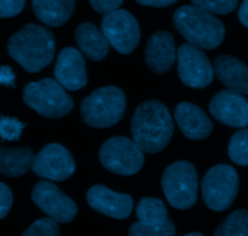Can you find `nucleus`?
Masks as SVG:
<instances>
[{
  "mask_svg": "<svg viewBox=\"0 0 248 236\" xmlns=\"http://www.w3.org/2000/svg\"><path fill=\"white\" fill-rule=\"evenodd\" d=\"M133 141L147 154L167 147L173 135V120L169 109L157 99L143 102L131 119Z\"/></svg>",
  "mask_w": 248,
  "mask_h": 236,
  "instance_id": "nucleus-1",
  "label": "nucleus"
},
{
  "mask_svg": "<svg viewBox=\"0 0 248 236\" xmlns=\"http://www.w3.org/2000/svg\"><path fill=\"white\" fill-rule=\"evenodd\" d=\"M55 36L48 28L26 24L10 36L7 52L26 72L38 73L47 67L55 56Z\"/></svg>",
  "mask_w": 248,
  "mask_h": 236,
  "instance_id": "nucleus-2",
  "label": "nucleus"
},
{
  "mask_svg": "<svg viewBox=\"0 0 248 236\" xmlns=\"http://www.w3.org/2000/svg\"><path fill=\"white\" fill-rule=\"evenodd\" d=\"M173 24L189 44L203 50L218 47L224 40L225 28L220 19L195 5L178 7L173 15Z\"/></svg>",
  "mask_w": 248,
  "mask_h": 236,
  "instance_id": "nucleus-3",
  "label": "nucleus"
},
{
  "mask_svg": "<svg viewBox=\"0 0 248 236\" xmlns=\"http://www.w3.org/2000/svg\"><path fill=\"white\" fill-rule=\"evenodd\" d=\"M126 97L123 90L106 86L82 99L80 106L82 120L91 127L104 128L118 124L125 114Z\"/></svg>",
  "mask_w": 248,
  "mask_h": 236,
  "instance_id": "nucleus-4",
  "label": "nucleus"
},
{
  "mask_svg": "<svg viewBox=\"0 0 248 236\" xmlns=\"http://www.w3.org/2000/svg\"><path fill=\"white\" fill-rule=\"evenodd\" d=\"M23 101L39 115L48 119L63 118L74 106L64 87L51 78L27 84L23 89Z\"/></svg>",
  "mask_w": 248,
  "mask_h": 236,
  "instance_id": "nucleus-5",
  "label": "nucleus"
},
{
  "mask_svg": "<svg viewBox=\"0 0 248 236\" xmlns=\"http://www.w3.org/2000/svg\"><path fill=\"white\" fill-rule=\"evenodd\" d=\"M162 190L170 205L178 210L193 207L198 199V172L189 161H177L162 174Z\"/></svg>",
  "mask_w": 248,
  "mask_h": 236,
  "instance_id": "nucleus-6",
  "label": "nucleus"
},
{
  "mask_svg": "<svg viewBox=\"0 0 248 236\" xmlns=\"http://www.w3.org/2000/svg\"><path fill=\"white\" fill-rule=\"evenodd\" d=\"M201 189L203 201L210 210L225 211L232 205L239 191L236 170L227 164L211 167L203 177Z\"/></svg>",
  "mask_w": 248,
  "mask_h": 236,
  "instance_id": "nucleus-7",
  "label": "nucleus"
},
{
  "mask_svg": "<svg viewBox=\"0 0 248 236\" xmlns=\"http://www.w3.org/2000/svg\"><path fill=\"white\" fill-rule=\"evenodd\" d=\"M99 161L113 173L132 176L144 165V152L133 140L119 136L109 138L102 144Z\"/></svg>",
  "mask_w": 248,
  "mask_h": 236,
  "instance_id": "nucleus-8",
  "label": "nucleus"
},
{
  "mask_svg": "<svg viewBox=\"0 0 248 236\" xmlns=\"http://www.w3.org/2000/svg\"><path fill=\"white\" fill-rule=\"evenodd\" d=\"M101 29L109 44L121 55L131 53L140 43V24L135 16L126 10L104 14Z\"/></svg>",
  "mask_w": 248,
  "mask_h": 236,
  "instance_id": "nucleus-9",
  "label": "nucleus"
},
{
  "mask_svg": "<svg viewBox=\"0 0 248 236\" xmlns=\"http://www.w3.org/2000/svg\"><path fill=\"white\" fill-rule=\"evenodd\" d=\"M178 75L186 86L203 89L213 80L215 68L202 48L186 43L182 44L177 55Z\"/></svg>",
  "mask_w": 248,
  "mask_h": 236,
  "instance_id": "nucleus-10",
  "label": "nucleus"
},
{
  "mask_svg": "<svg viewBox=\"0 0 248 236\" xmlns=\"http://www.w3.org/2000/svg\"><path fill=\"white\" fill-rule=\"evenodd\" d=\"M31 200L57 223H69L77 216L78 208L74 201L48 181H41L34 186Z\"/></svg>",
  "mask_w": 248,
  "mask_h": 236,
  "instance_id": "nucleus-11",
  "label": "nucleus"
},
{
  "mask_svg": "<svg viewBox=\"0 0 248 236\" xmlns=\"http://www.w3.org/2000/svg\"><path fill=\"white\" fill-rule=\"evenodd\" d=\"M31 171L40 178L62 182L74 174L75 161L67 148L51 143L35 155Z\"/></svg>",
  "mask_w": 248,
  "mask_h": 236,
  "instance_id": "nucleus-12",
  "label": "nucleus"
},
{
  "mask_svg": "<svg viewBox=\"0 0 248 236\" xmlns=\"http://www.w3.org/2000/svg\"><path fill=\"white\" fill-rule=\"evenodd\" d=\"M210 113L219 123L230 127L248 126V99L232 90L218 92L210 102Z\"/></svg>",
  "mask_w": 248,
  "mask_h": 236,
  "instance_id": "nucleus-13",
  "label": "nucleus"
},
{
  "mask_svg": "<svg viewBox=\"0 0 248 236\" xmlns=\"http://www.w3.org/2000/svg\"><path fill=\"white\" fill-rule=\"evenodd\" d=\"M87 204L92 210L115 220H125L131 215L133 199L128 194H120L104 186H93L86 194Z\"/></svg>",
  "mask_w": 248,
  "mask_h": 236,
  "instance_id": "nucleus-14",
  "label": "nucleus"
},
{
  "mask_svg": "<svg viewBox=\"0 0 248 236\" xmlns=\"http://www.w3.org/2000/svg\"><path fill=\"white\" fill-rule=\"evenodd\" d=\"M55 77L65 90L82 89L87 84V74L81 51L74 47L63 48L56 61Z\"/></svg>",
  "mask_w": 248,
  "mask_h": 236,
  "instance_id": "nucleus-15",
  "label": "nucleus"
},
{
  "mask_svg": "<svg viewBox=\"0 0 248 236\" xmlns=\"http://www.w3.org/2000/svg\"><path fill=\"white\" fill-rule=\"evenodd\" d=\"M178 55L176 41L169 31H156L150 36L145 45V62L148 67L157 74L169 72Z\"/></svg>",
  "mask_w": 248,
  "mask_h": 236,
  "instance_id": "nucleus-16",
  "label": "nucleus"
},
{
  "mask_svg": "<svg viewBox=\"0 0 248 236\" xmlns=\"http://www.w3.org/2000/svg\"><path fill=\"white\" fill-rule=\"evenodd\" d=\"M174 119L183 135L189 140H205L212 132L213 124L211 119L202 109L189 102H183L177 106Z\"/></svg>",
  "mask_w": 248,
  "mask_h": 236,
  "instance_id": "nucleus-17",
  "label": "nucleus"
},
{
  "mask_svg": "<svg viewBox=\"0 0 248 236\" xmlns=\"http://www.w3.org/2000/svg\"><path fill=\"white\" fill-rule=\"evenodd\" d=\"M217 79L229 90L248 94V67L232 56H218L213 62Z\"/></svg>",
  "mask_w": 248,
  "mask_h": 236,
  "instance_id": "nucleus-18",
  "label": "nucleus"
},
{
  "mask_svg": "<svg viewBox=\"0 0 248 236\" xmlns=\"http://www.w3.org/2000/svg\"><path fill=\"white\" fill-rule=\"evenodd\" d=\"M75 41L82 55L91 61H102L109 52V41L102 29L91 22H82L75 29Z\"/></svg>",
  "mask_w": 248,
  "mask_h": 236,
  "instance_id": "nucleus-19",
  "label": "nucleus"
},
{
  "mask_svg": "<svg viewBox=\"0 0 248 236\" xmlns=\"http://www.w3.org/2000/svg\"><path fill=\"white\" fill-rule=\"evenodd\" d=\"M36 18L50 27L63 26L74 11L75 0H31Z\"/></svg>",
  "mask_w": 248,
  "mask_h": 236,
  "instance_id": "nucleus-20",
  "label": "nucleus"
},
{
  "mask_svg": "<svg viewBox=\"0 0 248 236\" xmlns=\"http://www.w3.org/2000/svg\"><path fill=\"white\" fill-rule=\"evenodd\" d=\"M35 154L28 147L0 148V172L6 177H19L33 167Z\"/></svg>",
  "mask_w": 248,
  "mask_h": 236,
  "instance_id": "nucleus-21",
  "label": "nucleus"
},
{
  "mask_svg": "<svg viewBox=\"0 0 248 236\" xmlns=\"http://www.w3.org/2000/svg\"><path fill=\"white\" fill-rule=\"evenodd\" d=\"M138 220L150 224H164L169 220L164 203L155 198H143L137 205Z\"/></svg>",
  "mask_w": 248,
  "mask_h": 236,
  "instance_id": "nucleus-22",
  "label": "nucleus"
},
{
  "mask_svg": "<svg viewBox=\"0 0 248 236\" xmlns=\"http://www.w3.org/2000/svg\"><path fill=\"white\" fill-rule=\"evenodd\" d=\"M213 236H248V211L236 210L230 213Z\"/></svg>",
  "mask_w": 248,
  "mask_h": 236,
  "instance_id": "nucleus-23",
  "label": "nucleus"
},
{
  "mask_svg": "<svg viewBox=\"0 0 248 236\" xmlns=\"http://www.w3.org/2000/svg\"><path fill=\"white\" fill-rule=\"evenodd\" d=\"M228 153L232 162L240 166H248V128H242L232 135Z\"/></svg>",
  "mask_w": 248,
  "mask_h": 236,
  "instance_id": "nucleus-24",
  "label": "nucleus"
},
{
  "mask_svg": "<svg viewBox=\"0 0 248 236\" xmlns=\"http://www.w3.org/2000/svg\"><path fill=\"white\" fill-rule=\"evenodd\" d=\"M174 234L176 228L170 220L164 224H150L138 220L128 230L130 236H174Z\"/></svg>",
  "mask_w": 248,
  "mask_h": 236,
  "instance_id": "nucleus-25",
  "label": "nucleus"
},
{
  "mask_svg": "<svg viewBox=\"0 0 248 236\" xmlns=\"http://www.w3.org/2000/svg\"><path fill=\"white\" fill-rule=\"evenodd\" d=\"M191 2L216 15H228L237 6V0H191Z\"/></svg>",
  "mask_w": 248,
  "mask_h": 236,
  "instance_id": "nucleus-26",
  "label": "nucleus"
},
{
  "mask_svg": "<svg viewBox=\"0 0 248 236\" xmlns=\"http://www.w3.org/2000/svg\"><path fill=\"white\" fill-rule=\"evenodd\" d=\"M22 236H60V228L52 218H41L35 220Z\"/></svg>",
  "mask_w": 248,
  "mask_h": 236,
  "instance_id": "nucleus-27",
  "label": "nucleus"
},
{
  "mask_svg": "<svg viewBox=\"0 0 248 236\" xmlns=\"http://www.w3.org/2000/svg\"><path fill=\"white\" fill-rule=\"evenodd\" d=\"M26 124L17 120L16 118L1 115L0 123V132H1V141H18L22 135V131L26 127Z\"/></svg>",
  "mask_w": 248,
  "mask_h": 236,
  "instance_id": "nucleus-28",
  "label": "nucleus"
},
{
  "mask_svg": "<svg viewBox=\"0 0 248 236\" xmlns=\"http://www.w3.org/2000/svg\"><path fill=\"white\" fill-rule=\"evenodd\" d=\"M26 0H0V17L9 18L17 16L23 10Z\"/></svg>",
  "mask_w": 248,
  "mask_h": 236,
  "instance_id": "nucleus-29",
  "label": "nucleus"
},
{
  "mask_svg": "<svg viewBox=\"0 0 248 236\" xmlns=\"http://www.w3.org/2000/svg\"><path fill=\"white\" fill-rule=\"evenodd\" d=\"M124 0H89L92 9L101 14H109L119 10Z\"/></svg>",
  "mask_w": 248,
  "mask_h": 236,
  "instance_id": "nucleus-30",
  "label": "nucleus"
},
{
  "mask_svg": "<svg viewBox=\"0 0 248 236\" xmlns=\"http://www.w3.org/2000/svg\"><path fill=\"white\" fill-rule=\"evenodd\" d=\"M12 191L5 183H0V218H5L12 206Z\"/></svg>",
  "mask_w": 248,
  "mask_h": 236,
  "instance_id": "nucleus-31",
  "label": "nucleus"
},
{
  "mask_svg": "<svg viewBox=\"0 0 248 236\" xmlns=\"http://www.w3.org/2000/svg\"><path fill=\"white\" fill-rule=\"evenodd\" d=\"M15 79H16V77H15L11 67H9V65H2L1 70H0V82L4 86L15 87Z\"/></svg>",
  "mask_w": 248,
  "mask_h": 236,
  "instance_id": "nucleus-32",
  "label": "nucleus"
},
{
  "mask_svg": "<svg viewBox=\"0 0 248 236\" xmlns=\"http://www.w3.org/2000/svg\"><path fill=\"white\" fill-rule=\"evenodd\" d=\"M138 4L143 6H153V7H166L173 5L177 0H136Z\"/></svg>",
  "mask_w": 248,
  "mask_h": 236,
  "instance_id": "nucleus-33",
  "label": "nucleus"
},
{
  "mask_svg": "<svg viewBox=\"0 0 248 236\" xmlns=\"http://www.w3.org/2000/svg\"><path fill=\"white\" fill-rule=\"evenodd\" d=\"M239 19L245 27L248 28V0H244L239 9Z\"/></svg>",
  "mask_w": 248,
  "mask_h": 236,
  "instance_id": "nucleus-34",
  "label": "nucleus"
},
{
  "mask_svg": "<svg viewBox=\"0 0 248 236\" xmlns=\"http://www.w3.org/2000/svg\"><path fill=\"white\" fill-rule=\"evenodd\" d=\"M184 236H203V235L201 234V233H190V234H186Z\"/></svg>",
  "mask_w": 248,
  "mask_h": 236,
  "instance_id": "nucleus-35",
  "label": "nucleus"
}]
</instances>
